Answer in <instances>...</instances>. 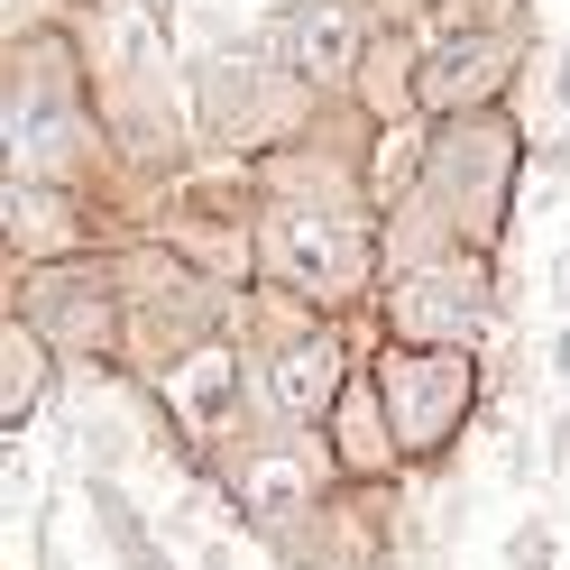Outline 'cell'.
I'll return each mask as SVG.
<instances>
[{
  "label": "cell",
  "mask_w": 570,
  "mask_h": 570,
  "mask_svg": "<svg viewBox=\"0 0 570 570\" xmlns=\"http://www.w3.org/2000/svg\"><path fill=\"white\" fill-rule=\"evenodd\" d=\"M368 368L386 386L405 470H442L460 451V433H470V414H479V360L470 350H442V341H377Z\"/></svg>",
  "instance_id": "277c9868"
},
{
  "label": "cell",
  "mask_w": 570,
  "mask_h": 570,
  "mask_svg": "<svg viewBox=\"0 0 570 570\" xmlns=\"http://www.w3.org/2000/svg\"><path fill=\"white\" fill-rule=\"evenodd\" d=\"M507 570H552V524H515V543H507Z\"/></svg>",
  "instance_id": "2e32d148"
},
{
  "label": "cell",
  "mask_w": 570,
  "mask_h": 570,
  "mask_svg": "<svg viewBox=\"0 0 570 570\" xmlns=\"http://www.w3.org/2000/svg\"><path fill=\"white\" fill-rule=\"evenodd\" d=\"M92 515H101V543L120 552V570H175V561L157 552V533H148V524L129 515V497H120L111 479H92Z\"/></svg>",
  "instance_id": "5bb4252c"
},
{
  "label": "cell",
  "mask_w": 570,
  "mask_h": 570,
  "mask_svg": "<svg viewBox=\"0 0 570 570\" xmlns=\"http://www.w3.org/2000/svg\"><path fill=\"white\" fill-rule=\"evenodd\" d=\"M497 313V276H488V248H451V258H423L396 267L377 295V323L386 341H442V350H470Z\"/></svg>",
  "instance_id": "5b68a950"
},
{
  "label": "cell",
  "mask_w": 570,
  "mask_h": 570,
  "mask_svg": "<svg viewBox=\"0 0 570 570\" xmlns=\"http://www.w3.org/2000/svg\"><path fill=\"white\" fill-rule=\"evenodd\" d=\"M10 19L19 28H47V0H10Z\"/></svg>",
  "instance_id": "ac0fdd59"
},
{
  "label": "cell",
  "mask_w": 570,
  "mask_h": 570,
  "mask_svg": "<svg viewBox=\"0 0 570 570\" xmlns=\"http://www.w3.org/2000/svg\"><path fill=\"white\" fill-rule=\"evenodd\" d=\"M386 276V222L360 194H295L258 212V285H285V295L350 313L368 304Z\"/></svg>",
  "instance_id": "6da1fadb"
},
{
  "label": "cell",
  "mask_w": 570,
  "mask_h": 570,
  "mask_svg": "<svg viewBox=\"0 0 570 570\" xmlns=\"http://www.w3.org/2000/svg\"><path fill=\"white\" fill-rule=\"evenodd\" d=\"M56 360H65V350H56L38 323H28V313H10V386H0V423H10V433H19V423L47 405V377H56Z\"/></svg>",
  "instance_id": "4fadbf2b"
},
{
  "label": "cell",
  "mask_w": 570,
  "mask_h": 570,
  "mask_svg": "<svg viewBox=\"0 0 570 570\" xmlns=\"http://www.w3.org/2000/svg\"><path fill=\"white\" fill-rule=\"evenodd\" d=\"M433 28H524L533 38V10L524 0H433Z\"/></svg>",
  "instance_id": "9a60e30c"
},
{
  "label": "cell",
  "mask_w": 570,
  "mask_h": 570,
  "mask_svg": "<svg viewBox=\"0 0 570 570\" xmlns=\"http://www.w3.org/2000/svg\"><path fill=\"white\" fill-rule=\"evenodd\" d=\"M552 377H570V332H552Z\"/></svg>",
  "instance_id": "d6986e66"
},
{
  "label": "cell",
  "mask_w": 570,
  "mask_h": 570,
  "mask_svg": "<svg viewBox=\"0 0 570 570\" xmlns=\"http://www.w3.org/2000/svg\"><path fill=\"white\" fill-rule=\"evenodd\" d=\"M524 65V28H433L423 38V65H414V101L423 120H479L507 101Z\"/></svg>",
  "instance_id": "52a82bcc"
},
{
  "label": "cell",
  "mask_w": 570,
  "mask_h": 570,
  "mask_svg": "<svg viewBox=\"0 0 570 570\" xmlns=\"http://www.w3.org/2000/svg\"><path fill=\"white\" fill-rule=\"evenodd\" d=\"M92 239L75 185H47V175H10V248L19 267H65L75 248Z\"/></svg>",
  "instance_id": "7c38bea8"
},
{
  "label": "cell",
  "mask_w": 570,
  "mask_h": 570,
  "mask_svg": "<svg viewBox=\"0 0 570 570\" xmlns=\"http://www.w3.org/2000/svg\"><path fill=\"white\" fill-rule=\"evenodd\" d=\"M414 10H433V0H377V19H396V28H405Z\"/></svg>",
  "instance_id": "e0dca14e"
},
{
  "label": "cell",
  "mask_w": 570,
  "mask_h": 570,
  "mask_svg": "<svg viewBox=\"0 0 570 570\" xmlns=\"http://www.w3.org/2000/svg\"><path fill=\"white\" fill-rule=\"evenodd\" d=\"M524 185V129L507 111H479V120H442L433 157H423V203L442 212V230L460 248H497Z\"/></svg>",
  "instance_id": "3957f363"
},
{
  "label": "cell",
  "mask_w": 570,
  "mask_h": 570,
  "mask_svg": "<svg viewBox=\"0 0 570 570\" xmlns=\"http://www.w3.org/2000/svg\"><path fill=\"white\" fill-rule=\"evenodd\" d=\"M323 442H332V460H341V479H360V488H377V479L405 470V442H396V414H386L377 368H350L341 405H332V423H323Z\"/></svg>",
  "instance_id": "8fae6325"
},
{
  "label": "cell",
  "mask_w": 570,
  "mask_h": 570,
  "mask_svg": "<svg viewBox=\"0 0 570 570\" xmlns=\"http://www.w3.org/2000/svg\"><path fill=\"white\" fill-rule=\"evenodd\" d=\"M138 10H166V0H138Z\"/></svg>",
  "instance_id": "603a6c76"
},
{
  "label": "cell",
  "mask_w": 570,
  "mask_h": 570,
  "mask_svg": "<svg viewBox=\"0 0 570 570\" xmlns=\"http://www.w3.org/2000/svg\"><path fill=\"white\" fill-rule=\"evenodd\" d=\"M552 166H561V175H570V138H561V148H552Z\"/></svg>",
  "instance_id": "7402d4cb"
},
{
  "label": "cell",
  "mask_w": 570,
  "mask_h": 570,
  "mask_svg": "<svg viewBox=\"0 0 570 570\" xmlns=\"http://www.w3.org/2000/svg\"><path fill=\"white\" fill-rule=\"evenodd\" d=\"M552 92H561V111H570V47H561V75H552Z\"/></svg>",
  "instance_id": "ffe728a7"
},
{
  "label": "cell",
  "mask_w": 570,
  "mask_h": 570,
  "mask_svg": "<svg viewBox=\"0 0 570 570\" xmlns=\"http://www.w3.org/2000/svg\"><path fill=\"white\" fill-rule=\"evenodd\" d=\"M19 313L38 323L65 360H92V368H111V350H120V323H129V304L101 285L92 267H28V285H19Z\"/></svg>",
  "instance_id": "9c48e42d"
},
{
  "label": "cell",
  "mask_w": 570,
  "mask_h": 570,
  "mask_svg": "<svg viewBox=\"0 0 570 570\" xmlns=\"http://www.w3.org/2000/svg\"><path fill=\"white\" fill-rule=\"evenodd\" d=\"M157 414L203 460H230L248 442V414H258V360H248L239 341H194L185 360L157 377Z\"/></svg>",
  "instance_id": "8992f818"
},
{
  "label": "cell",
  "mask_w": 570,
  "mask_h": 570,
  "mask_svg": "<svg viewBox=\"0 0 570 570\" xmlns=\"http://www.w3.org/2000/svg\"><path fill=\"white\" fill-rule=\"evenodd\" d=\"M323 470H341L332 442H304V433H276L267 442H239L230 451V507L248 524H285V515H304V507H323Z\"/></svg>",
  "instance_id": "30bf717a"
},
{
  "label": "cell",
  "mask_w": 570,
  "mask_h": 570,
  "mask_svg": "<svg viewBox=\"0 0 570 570\" xmlns=\"http://www.w3.org/2000/svg\"><path fill=\"white\" fill-rule=\"evenodd\" d=\"M552 276H561V304H570V248H561V267H552Z\"/></svg>",
  "instance_id": "44dd1931"
},
{
  "label": "cell",
  "mask_w": 570,
  "mask_h": 570,
  "mask_svg": "<svg viewBox=\"0 0 570 570\" xmlns=\"http://www.w3.org/2000/svg\"><path fill=\"white\" fill-rule=\"evenodd\" d=\"M368 10H377V0H276V10H267L276 65L304 92L360 83V65H368Z\"/></svg>",
  "instance_id": "ba28073f"
},
{
  "label": "cell",
  "mask_w": 570,
  "mask_h": 570,
  "mask_svg": "<svg viewBox=\"0 0 570 570\" xmlns=\"http://www.w3.org/2000/svg\"><path fill=\"white\" fill-rule=\"evenodd\" d=\"M0 129H10V175L75 185V175L101 157L92 83H83V56H75L65 28H19L10 38V101H0Z\"/></svg>",
  "instance_id": "7a4b0ae2"
}]
</instances>
